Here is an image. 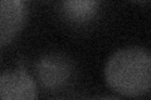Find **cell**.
Segmentation results:
<instances>
[{
	"label": "cell",
	"mask_w": 151,
	"mask_h": 100,
	"mask_svg": "<svg viewBox=\"0 0 151 100\" xmlns=\"http://www.w3.org/2000/svg\"><path fill=\"white\" fill-rule=\"evenodd\" d=\"M131 1H135V3H144V1H149V0H131Z\"/></svg>",
	"instance_id": "obj_6"
},
{
	"label": "cell",
	"mask_w": 151,
	"mask_h": 100,
	"mask_svg": "<svg viewBox=\"0 0 151 100\" xmlns=\"http://www.w3.org/2000/svg\"><path fill=\"white\" fill-rule=\"evenodd\" d=\"M24 1H28V0H24Z\"/></svg>",
	"instance_id": "obj_8"
},
{
	"label": "cell",
	"mask_w": 151,
	"mask_h": 100,
	"mask_svg": "<svg viewBox=\"0 0 151 100\" xmlns=\"http://www.w3.org/2000/svg\"><path fill=\"white\" fill-rule=\"evenodd\" d=\"M38 87L24 66L9 70L0 75V100H34Z\"/></svg>",
	"instance_id": "obj_4"
},
{
	"label": "cell",
	"mask_w": 151,
	"mask_h": 100,
	"mask_svg": "<svg viewBox=\"0 0 151 100\" xmlns=\"http://www.w3.org/2000/svg\"><path fill=\"white\" fill-rule=\"evenodd\" d=\"M105 80L113 91L136 98L147 94L151 88V55L142 46H126L108 58Z\"/></svg>",
	"instance_id": "obj_1"
},
{
	"label": "cell",
	"mask_w": 151,
	"mask_h": 100,
	"mask_svg": "<svg viewBox=\"0 0 151 100\" xmlns=\"http://www.w3.org/2000/svg\"><path fill=\"white\" fill-rule=\"evenodd\" d=\"M101 0H60L59 11L64 21L73 26H83L98 15Z\"/></svg>",
	"instance_id": "obj_5"
},
{
	"label": "cell",
	"mask_w": 151,
	"mask_h": 100,
	"mask_svg": "<svg viewBox=\"0 0 151 100\" xmlns=\"http://www.w3.org/2000/svg\"><path fill=\"white\" fill-rule=\"evenodd\" d=\"M73 60L62 53H48L35 61L34 71L38 84L47 91L65 88L74 74Z\"/></svg>",
	"instance_id": "obj_2"
},
{
	"label": "cell",
	"mask_w": 151,
	"mask_h": 100,
	"mask_svg": "<svg viewBox=\"0 0 151 100\" xmlns=\"http://www.w3.org/2000/svg\"><path fill=\"white\" fill-rule=\"evenodd\" d=\"M1 58L3 56H1V51H0V65H1Z\"/></svg>",
	"instance_id": "obj_7"
},
{
	"label": "cell",
	"mask_w": 151,
	"mask_h": 100,
	"mask_svg": "<svg viewBox=\"0 0 151 100\" xmlns=\"http://www.w3.org/2000/svg\"><path fill=\"white\" fill-rule=\"evenodd\" d=\"M28 14V1L0 0V48L12 44L20 35Z\"/></svg>",
	"instance_id": "obj_3"
}]
</instances>
